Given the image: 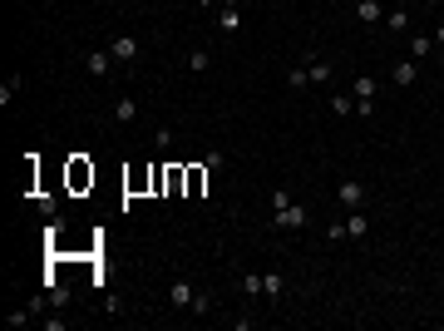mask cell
<instances>
[{"label": "cell", "mask_w": 444, "mask_h": 331, "mask_svg": "<svg viewBox=\"0 0 444 331\" xmlns=\"http://www.w3.org/2000/svg\"><path fill=\"white\" fill-rule=\"evenodd\" d=\"M168 302H173V307H183V311H207V297H203V292H193V282H188V277H173V282H168Z\"/></svg>", "instance_id": "2"}, {"label": "cell", "mask_w": 444, "mask_h": 331, "mask_svg": "<svg viewBox=\"0 0 444 331\" xmlns=\"http://www.w3.org/2000/svg\"><path fill=\"white\" fill-rule=\"evenodd\" d=\"M207 65H212V54H207V49H193V54H188V70H193V75H203Z\"/></svg>", "instance_id": "16"}, {"label": "cell", "mask_w": 444, "mask_h": 331, "mask_svg": "<svg viewBox=\"0 0 444 331\" xmlns=\"http://www.w3.org/2000/svg\"><path fill=\"white\" fill-rule=\"evenodd\" d=\"M271 217H276V228H282V233H301V228H311V208L296 203V198H292L287 208H276Z\"/></svg>", "instance_id": "3"}, {"label": "cell", "mask_w": 444, "mask_h": 331, "mask_svg": "<svg viewBox=\"0 0 444 331\" xmlns=\"http://www.w3.org/2000/svg\"><path fill=\"white\" fill-rule=\"evenodd\" d=\"M237 25H242V6H222V10H217V30H222V35H232Z\"/></svg>", "instance_id": "9"}, {"label": "cell", "mask_w": 444, "mask_h": 331, "mask_svg": "<svg viewBox=\"0 0 444 331\" xmlns=\"http://www.w3.org/2000/svg\"><path fill=\"white\" fill-rule=\"evenodd\" d=\"M222 6H242V0H222ZM222 6H217V10H222Z\"/></svg>", "instance_id": "22"}, {"label": "cell", "mask_w": 444, "mask_h": 331, "mask_svg": "<svg viewBox=\"0 0 444 331\" xmlns=\"http://www.w3.org/2000/svg\"><path fill=\"white\" fill-rule=\"evenodd\" d=\"M434 54V35H410V60L420 65V60H429Z\"/></svg>", "instance_id": "10"}, {"label": "cell", "mask_w": 444, "mask_h": 331, "mask_svg": "<svg viewBox=\"0 0 444 331\" xmlns=\"http://www.w3.org/2000/svg\"><path fill=\"white\" fill-rule=\"evenodd\" d=\"M375 94H380V79H370V75L351 79V99H356V119H375Z\"/></svg>", "instance_id": "1"}, {"label": "cell", "mask_w": 444, "mask_h": 331, "mask_svg": "<svg viewBox=\"0 0 444 331\" xmlns=\"http://www.w3.org/2000/svg\"><path fill=\"white\" fill-rule=\"evenodd\" d=\"M356 20L360 25H380L385 20V6H380V0H356Z\"/></svg>", "instance_id": "7"}, {"label": "cell", "mask_w": 444, "mask_h": 331, "mask_svg": "<svg viewBox=\"0 0 444 331\" xmlns=\"http://www.w3.org/2000/svg\"><path fill=\"white\" fill-rule=\"evenodd\" d=\"M336 198L346 203V213H360V208H365V183H360V178H341Z\"/></svg>", "instance_id": "5"}, {"label": "cell", "mask_w": 444, "mask_h": 331, "mask_svg": "<svg viewBox=\"0 0 444 331\" xmlns=\"http://www.w3.org/2000/svg\"><path fill=\"white\" fill-rule=\"evenodd\" d=\"M242 292L247 297H262V277H242Z\"/></svg>", "instance_id": "19"}, {"label": "cell", "mask_w": 444, "mask_h": 331, "mask_svg": "<svg viewBox=\"0 0 444 331\" xmlns=\"http://www.w3.org/2000/svg\"><path fill=\"white\" fill-rule=\"evenodd\" d=\"M331 114H341V119L356 114V99H351V94H336V99H331Z\"/></svg>", "instance_id": "15"}, {"label": "cell", "mask_w": 444, "mask_h": 331, "mask_svg": "<svg viewBox=\"0 0 444 331\" xmlns=\"http://www.w3.org/2000/svg\"><path fill=\"white\" fill-rule=\"evenodd\" d=\"M109 54H114L119 65H134L138 54H143V45H138L134 35H114V40H109Z\"/></svg>", "instance_id": "4"}, {"label": "cell", "mask_w": 444, "mask_h": 331, "mask_svg": "<svg viewBox=\"0 0 444 331\" xmlns=\"http://www.w3.org/2000/svg\"><path fill=\"white\" fill-rule=\"evenodd\" d=\"M114 119H124V124H129V119H138V104H134L129 94H124V99H114Z\"/></svg>", "instance_id": "13"}, {"label": "cell", "mask_w": 444, "mask_h": 331, "mask_svg": "<svg viewBox=\"0 0 444 331\" xmlns=\"http://www.w3.org/2000/svg\"><path fill=\"white\" fill-rule=\"evenodd\" d=\"M346 238H365V208L346 217Z\"/></svg>", "instance_id": "14"}, {"label": "cell", "mask_w": 444, "mask_h": 331, "mask_svg": "<svg viewBox=\"0 0 444 331\" xmlns=\"http://www.w3.org/2000/svg\"><path fill=\"white\" fill-rule=\"evenodd\" d=\"M84 70H89L94 79H109V70H114V54H109V45H104V49H89V54H84Z\"/></svg>", "instance_id": "6"}, {"label": "cell", "mask_w": 444, "mask_h": 331, "mask_svg": "<svg viewBox=\"0 0 444 331\" xmlns=\"http://www.w3.org/2000/svg\"><path fill=\"white\" fill-rule=\"evenodd\" d=\"M262 297H282V272H262Z\"/></svg>", "instance_id": "12"}, {"label": "cell", "mask_w": 444, "mask_h": 331, "mask_svg": "<svg viewBox=\"0 0 444 331\" xmlns=\"http://www.w3.org/2000/svg\"><path fill=\"white\" fill-rule=\"evenodd\" d=\"M198 6H203V10H217V6H222V0H198Z\"/></svg>", "instance_id": "20"}, {"label": "cell", "mask_w": 444, "mask_h": 331, "mask_svg": "<svg viewBox=\"0 0 444 331\" xmlns=\"http://www.w3.org/2000/svg\"><path fill=\"white\" fill-rule=\"evenodd\" d=\"M385 30H410L415 20H410V10H385V20H380Z\"/></svg>", "instance_id": "11"}, {"label": "cell", "mask_w": 444, "mask_h": 331, "mask_svg": "<svg viewBox=\"0 0 444 331\" xmlns=\"http://www.w3.org/2000/svg\"><path fill=\"white\" fill-rule=\"evenodd\" d=\"M434 54H439V65H444V45H434Z\"/></svg>", "instance_id": "21"}, {"label": "cell", "mask_w": 444, "mask_h": 331, "mask_svg": "<svg viewBox=\"0 0 444 331\" xmlns=\"http://www.w3.org/2000/svg\"><path fill=\"white\" fill-rule=\"evenodd\" d=\"M390 79H395L400 89H410V84L420 79V65H415V60H395V70H390Z\"/></svg>", "instance_id": "8"}, {"label": "cell", "mask_w": 444, "mask_h": 331, "mask_svg": "<svg viewBox=\"0 0 444 331\" xmlns=\"http://www.w3.org/2000/svg\"><path fill=\"white\" fill-rule=\"evenodd\" d=\"M306 70H311V84H326V79H331V65H326V60H311Z\"/></svg>", "instance_id": "17"}, {"label": "cell", "mask_w": 444, "mask_h": 331, "mask_svg": "<svg viewBox=\"0 0 444 331\" xmlns=\"http://www.w3.org/2000/svg\"><path fill=\"white\" fill-rule=\"evenodd\" d=\"M287 84H292V89H306V84H311V70H306V65H301V70H287Z\"/></svg>", "instance_id": "18"}]
</instances>
